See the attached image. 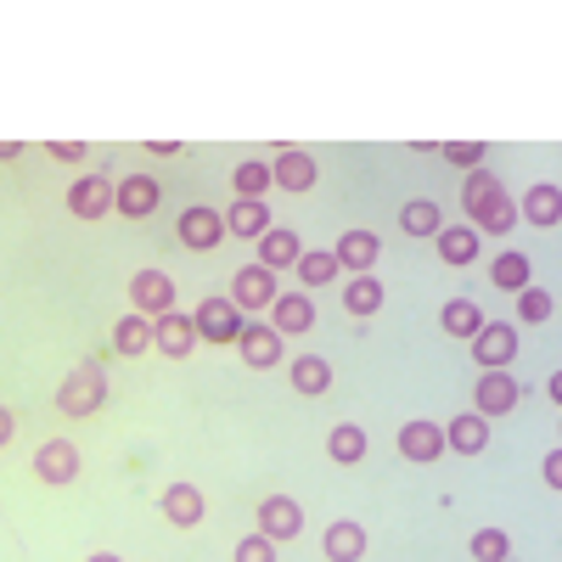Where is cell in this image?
<instances>
[{
    "mask_svg": "<svg viewBox=\"0 0 562 562\" xmlns=\"http://www.w3.org/2000/svg\"><path fill=\"white\" fill-rule=\"evenodd\" d=\"M276 276L265 270V265H243L237 276H231V304L237 310H270L276 304Z\"/></svg>",
    "mask_w": 562,
    "mask_h": 562,
    "instance_id": "7",
    "label": "cell"
},
{
    "mask_svg": "<svg viewBox=\"0 0 562 562\" xmlns=\"http://www.w3.org/2000/svg\"><path fill=\"white\" fill-rule=\"evenodd\" d=\"M254 535H265L270 546L304 535V512H299V501H293V495H270V501H259V529H254Z\"/></svg>",
    "mask_w": 562,
    "mask_h": 562,
    "instance_id": "5",
    "label": "cell"
},
{
    "mask_svg": "<svg viewBox=\"0 0 562 562\" xmlns=\"http://www.w3.org/2000/svg\"><path fill=\"white\" fill-rule=\"evenodd\" d=\"M321 180V164L299 147H288L276 164H270V186H281V192H310V186Z\"/></svg>",
    "mask_w": 562,
    "mask_h": 562,
    "instance_id": "12",
    "label": "cell"
},
{
    "mask_svg": "<svg viewBox=\"0 0 562 562\" xmlns=\"http://www.w3.org/2000/svg\"><path fill=\"white\" fill-rule=\"evenodd\" d=\"M90 562H124V557H113V551H97V557H90Z\"/></svg>",
    "mask_w": 562,
    "mask_h": 562,
    "instance_id": "42",
    "label": "cell"
},
{
    "mask_svg": "<svg viewBox=\"0 0 562 562\" xmlns=\"http://www.w3.org/2000/svg\"><path fill=\"white\" fill-rule=\"evenodd\" d=\"M164 518H169L175 529L203 524V495H198L192 484H169V490H164Z\"/></svg>",
    "mask_w": 562,
    "mask_h": 562,
    "instance_id": "23",
    "label": "cell"
},
{
    "mask_svg": "<svg viewBox=\"0 0 562 562\" xmlns=\"http://www.w3.org/2000/svg\"><path fill=\"white\" fill-rule=\"evenodd\" d=\"M299 281H304V288H326V281H333L338 276V254L333 248H315V254H299Z\"/></svg>",
    "mask_w": 562,
    "mask_h": 562,
    "instance_id": "31",
    "label": "cell"
},
{
    "mask_svg": "<svg viewBox=\"0 0 562 562\" xmlns=\"http://www.w3.org/2000/svg\"><path fill=\"white\" fill-rule=\"evenodd\" d=\"M68 209H74L79 220H102V214L113 209V180H108L102 169H97V175H85V180H74Z\"/></svg>",
    "mask_w": 562,
    "mask_h": 562,
    "instance_id": "14",
    "label": "cell"
},
{
    "mask_svg": "<svg viewBox=\"0 0 562 562\" xmlns=\"http://www.w3.org/2000/svg\"><path fill=\"white\" fill-rule=\"evenodd\" d=\"M12 434H18V422H12V411H7V405H0V450L12 445Z\"/></svg>",
    "mask_w": 562,
    "mask_h": 562,
    "instance_id": "41",
    "label": "cell"
},
{
    "mask_svg": "<svg viewBox=\"0 0 562 562\" xmlns=\"http://www.w3.org/2000/svg\"><path fill=\"white\" fill-rule=\"evenodd\" d=\"M338 254V270H355V276H371V265H378V237L371 231H344V243L333 248Z\"/></svg>",
    "mask_w": 562,
    "mask_h": 562,
    "instance_id": "20",
    "label": "cell"
},
{
    "mask_svg": "<svg viewBox=\"0 0 562 562\" xmlns=\"http://www.w3.org/2000/svg\"><path fill=\"white\" fill-rule=\"evenodd\" d=\"M400 456L405 461H439L445 456V428L439 422H405L400 428Z\"/></svg>",
    "mask_w": 562,
    "mask_h": 562,
    "instance_id": "18",
    "label": "cell"
},
{
    "mask_svg": "<svg viewBox=\"0 0 562 562\" xmlns=\"http://www.w3.org/2000/svg\"><path fill=\"white\" fill-rule=\"evenodd\" d=\"M524 220H529V225H546V231L562 220V192H557L551 180H546V186H529V198H524Z\"/></svg>",
    "mask_w": 562,
    "mask_h": 562,
    "instance_id": "26",
    "label": "cell"
},
{
    "mask_svg": "<svg viewBox=\"0 0 562 562\" xmlns=\"http://www.w3.org/2000/svg\"><path fill=\"white\" fill-rule=\"evenodd\" d=\"M366 557V529L338 518L333 529H326V562H360Z\"/></svg>",
    "mask_w": 562,
    "mask_h": 562,
    "instance_id": "24",
    "label": "cell"
},
{
    "mask_svg": "<svg viewBox=\"0 0 562 562\" xmlns=\"http://www.w3.org/2000/svg\"><path fill=\"white\" fill-rule=\"evenodd\" d=\"M326 456H333L338 467H355L366 456V428H355V422H338L333 434H326Z\"/></svg>",
    "mask_w": 562,
    "mask_h": 562,
    "instance_id": "28",
    "label": "cell"
},
{
    "mask_svg": "<svg viewBox=\"0 0 562 562\" xmlns=\"http://www.w3.org/2000/svg\"><path fill=\"white\" fill-rule=\"evenodd\" d=\"M512 355H518V333H512L506 321H484L479 333H473V360L484 366V371H506L512 366Z\"/></svg>",
    "mask_w": 562,
    "mask_h": 562,
    "instance_id": "6",
    "label": "cell"
},
{
    "mask_svg": "<svg viewBox=\"0 0 562 562\" xmlns=\"http://www.w3.org/2000/svg\"><path fill=\"white\" fill-rule=\"evenodd\" d=\"M439 321H445V333H450V338H473V333H479V326H484V315H479V304H467V299H450Z\"/></svg>",
    "mask_w": 562,
    "mask_h": 562,
    "instance_id": "33",
    "label": "cell"
},
{
    "mask_svg": "<svg viewBox=\"0 0 562 562\" xmlns=\"http://www.w3.org/2000/svg\"><path fill=\"white\" fill-rule=\"evenodd\" d=\"M270 326H276L281 338L310 333V326H315V304H310V293H276V304H270Z\"/></svg>",
    "mask_w": 562,
    "mask_h": 562,
    "instance_id": "15",
    "label": "cell"
},
{
    "mask_svg": "<svg viewBox=\"0 0 562 562\" xmlns=\"http://www.w3.org/2000/svg\"><path fill=\"white\" fill-rule=\"evenodd\" d=\"M237 349L254 371H270L281 366V333L276 326H259V321H243V333H237Z\"/></svg>",
    "mask_w": 562,
    "mask_h": 562,
    "instance_id": "11",
    "label": "cell"
},
{
    "mask_svg": "<svg viewBox=\"0 0 562 562\" xmlns=\"http://www.w3.org/2000/svg\"><path fill=\"white\" fill-rule=\"evenodd\" d=\"M439 225H445L439 203H405L400 209V231H405V237H439Z\"/></svg>",
    "mask_w": 562,
    "mask_h": 562,
    "instance_id": "30",
    "label": "cell"
},
{
    "mask_svg": "<svg viewBox=\"0 0 562 562\" xmlns=\"http://www.w3.org/2000/svg\"><path fill=\"white\" fill-rule=\"evenodd\" d=\"M175 237H180V248L209 254V248H220V243H225V214H220V209H209V203H192V209L180 214Z\"/></svg>",
    "mask_w": 562,
    "mask_h": 562,
    "instance_id": "3",
    "label": "cell"
},
{
    "mask_svg": "<svg viewBox=\"0 0 562 562\" xmlns=\"http://www.w3.org/2000/svg\"><path fill=\"white\" fill-rule=\"evenodd\" d=\"M113 209H119L124 220H147V214L158 209V180H153V175L119 180V186H113Z\"/></svg>",
    "mask_w": 562,
    "mask_h": 562,
    "instance_id": "13",
    "label": "cell"
},
{
    "mask_svg": "<svg viewBox=\"0 0 562 562\" xmlns=\"http://www.w3.org/2000/svg\"><path fill=\"white\" fill-rule=\"evenodd\" d=\"M490 445V422L479 411H467V416H450V428H445V450L456 456H479Z\"/></svg>",
    "mask_w": 562,
    "mask_h": 562,
    "instance_id": "19",
    "label": "cell"
},
{
    "mask_svg": "<svg viewBox=\"0 0 562 562\" xmlns=\"http://www.w3.org/2000/svg\"><path fill=\"white\" fill-rule=\"evenodd\" d=\"M518 383H512V371H484V383H479V394H473V411L490 422V416H506L512 405H518Z\"/></svg>",
    "mask_w": 562,
    "mask_h": 562,
    "instance_id": "16",
    "label": "cell"
},
{
    "mask_svg": "<svg viewBox=\"0 0 562 562\" xmlns=\"http://www.w3.org/2000/svg\"><path fill=\"white\" fill-rule=\"evenodd\" d=\"M456 169H479V158H484V140H450V147H439Z\"/></svg>",
    "mask_w": 562,
    "mask_h": 562,
    "instance_id": "37",
    "label": "cell"
},
{
    "mask_svg": "<svg viewBox=\"0 0 562 562\" xmlns=\"http://www.w3.org/2000/svg\"><path fill=\"white\" fill-rule=\"evenodd\" d=\"M490 281L501 293H524L529 288V259L524 254H501L495 265H490Z\"/></svg>",
    "mask_w": 562,
    "mask_h": 562,
    "instance_id": "32",
    "label": "cell"
},
{
    "mask_svg": "<svg viewBox=\"0 0 562 562\" xmlns=\"http://www.w3.org/2000/svg\"><path fill=\"white\" fill-rule=\"evenodd\" d=\"M461 203H467V214H473V231H495V237H506V231L518 225V209H512L506 186H501L490 169H473V175H467Z\"/></svg>",
    "mask_w": 562,
    "mask_h": 562,
    "instance_id": "1",
    "label": "cell"
},
{
    "mask_svg": "<svg viewBox=\"0 0 562 562\" xmlns=\"http://www.w3.org/2000/svg\"><path fill=\"white\" fill-rule=\"evenodd\" d=\"M113 349H119V355H130V360H135V355H147V349H153V321L130 310V315L113 326Z\"/></svg>",
    "mask_w": 562,
    "mask_h": 562,
    "instance_id": "25",
    "label": "cell"
},
{
    "mask_svg": "<svg viewBox=\"0 0 562 562\" xmlns=\"http://www.w3.org/2000/svg\"><path fill=\"white\" fill-rule=\"evenodd\" d=\"M518 310H524V321H551V310H557V299H551L546 288H535V281H529V288L518 293Z\"/></svg>",
    "mask_w": 562,
    "mask_h": 562,
    "instance_id": "35",
    "label": "cell"
},
{
    "mask_svg": "<svg viewBox=\"0 0 562 562\" xmlns=\"http://www.w3.org/2000/svg\"><path fill=\"white\" fill-rule=\"evenodd\" d=\"M192 326H198V344H237L243 310L231 304V299H203L198 315H192Z\"/></svg>",
    "mask_w": 562,
    "mask_h": 562,
    "instance_id": "4",
    "label": "cell"
},
{
    "mask_svg": "<svg viewBox=\"0 0 562 562\" xmlns=\"http://www.w3.org/2000/svg\"><path fill=\"white\" fill-rule=\"evenodd\" d=\"M299 254H304V243L293 237V231H288V225H270L265 237H259V259H254V265H265V270L276 276V270H293Z\"/></svg>",
    "mask_w": 562,
    "mask_h": 562,
    "instance_id": "17",
    "label": "cell"
},
{
    "mask_svg": "<svg viewBox=\"0 0 562 562\" xmlns=\"http://www.w3.org/2000/svg\"><path fill=\"white\" fill-rule=\"evenodd\" d=\"M225 231H231V237H248V243H259L265 231H270V203H254V198L231 203V209H225Z\"/></svg>",
    "mask_w": 562,
    "mask_h": 562,
    "instance_id": "21",
    "label": "cell"
},
{
    "mask_svg": "<svg viewBox=\"0 0 562 562\" xmlns=\"http://www.w3.org/2000/svg\"><path fill=\"white\" fill-rule=\"evenodd\" d=\"M546 484H551V490H562V450H551V456H546Z\"/></svg>",
    "mask_w": 562,
    "mask_h": 562,
    "instance_id": "40",
    "label": "cell"
},
{
    "mask_svg": "<svg viewBox=\"0 0 562 562\" xmlns=\"http://www.w3.org/2000/svg\"><path fill=\"white\" fill-rule=\"evenodd\" d=\"M45 158H57V164H79V158H85V147H79V140H52V147H45Z\"/></svg>",
    "mask_w": 562,
    "mask_h": 562,
    "instance_id": "39",
    "label": "cell"
},
{
    "mask_svg": "<svg viewBox=\"0 0 562 562\" xmlns=\"http://www.w3.org/2000/svg\"><path fill=\"white\" fill-rule=\"evenodd\" d=\"M293 389L321 400L326 389H333V366H326L321 355H299V360H293Z\"/></svg>",
    "mask_w": 562,
    "mask_h": 562,
    "instance_id": "29",
    "label": "cell"
},
{
    "mask_svg": "<svg viewBox=\"0 0 562 562\" xmlns=\"http://www.w3.org/2000/svg\"><path fill=\"white\" fill-rule=\"evenodd\" d=\"M34 473H40L45 484H74V479H79V450H74L68 439H45V445L34 450Z\"/></svg>",
    "mask_w": 562,
    "mask_h": 562,
    "instance_id": "10",
    "label": "cell"
},
{
    "mask_svg": "<svg viewBox=\"0 0 562 562\" xmlns=\"http://www.w3.org/2000/svg\"><path fill=\"white\" fill-rule=\"evenodd\" d=\"M506 551H512V540H506L501 529H479V535H473V557H479V562H506Z\"/></svg>",
    "mask_w": 562,
    "mask_h": 562,
    "instance_id": "36",
    "label": "cell"
},
{
    "mask_svg": "<svg viewBox=\"0 0 562 562\" xmlns=\"http://www.w3.org/2000/svg\"><path fill=\"white\" fill-rule=\"evenodd\" d=\"M434 243H439V259L456 265V270L479 259V231H473V225H439Z\"/></svg>",
    "mask_w": 562,
    "mask_h": 562,
    "instance_id": "22",
    "label": "cell"
},
{
    "mask_svg": "<svg viewBox=\"0 0 562 562\" xmlns=\"http://www.w3.org/2000/svg\"><path fill=\"white\" fill-rule=\"evenodd\" d=\"M130 299H135V315H169L175 310V281L164 276V270H135V281H130Z\"/></svg>",
    "mask_w": 562,
    "mask_h": 562,
    "instance_id": "8",
    "label": "cell"
},
{
    "mask_svg": "<svg viewBox=\"0 0 562 562\" xmlns=\"http://www.w3.org/2000/svg\"><path fill=\"white\" fill-rule=\"evenodd\" d=\"M231 180H237V198H265L270 192V164H237V175H231Z\"/></svg>",
    "mask_w": 562,
    "mask_h": 562,
    "instance_id": "34",
    "label": "cell"
},
{
    "mask_svg": "<svg viewBox=\"0 0 562 562\" xmlns=\"http://www.w3.org/2000/svg\"><path fill=\"white\" fill-rule=\"evenodd\" d=\"M108 405V371L90 360V366H74V378L57 389V411L63 416H97Z\"/></svg>",
    "mask_w": 562,
    "mask_h": 562,
    "instance_id": "2",
    "label": "cell"
},
{
    "mask_svg": "<svg viewBox=\"0 0 562 562\" xmlns=\"http://www.w3.org/2000/svg\"><path fill=\"white\" fill-rule=\"evenodd\" d=\"M237 562H276V546L265 535H248V540H237Z\"/></svg>",
    "mask_w": 562,
    "mask_h": 562,
    "instance_id": "38",
    "label": "cell"
},
{
    "mask_svg": "<svg viewBox=\"0 0 562 562\" xmlns=\"http://www.w3.org/2000/svg\"><path fill=\"white\" fill-rule=\"evenodd\" d=\"M153 349H164L169 360H186L198 349V326H192V315H180V310H169V315H158L153 321Z\"/></svg>",
    "mask_w": 562,
    "mask_h": 562,
    "instance_id": "9",
    "label": "cell"
},
{
    "mask_svg": "<svg viewBox=\"0 0 562 562\" xmlns=\"http://www.w3.org/2000/svg\"><path fill=\"white\" fill-rule=\"evenodd\" d=\"M344 310L360 315V321L378 315V310H383V281H378V276H355L349 288H344Z\"/></svg>",
    "mask_w": 562,
    "mask_h": 562,
    "instance_id": "27",
    "label": "cell"
}]
</instances>
